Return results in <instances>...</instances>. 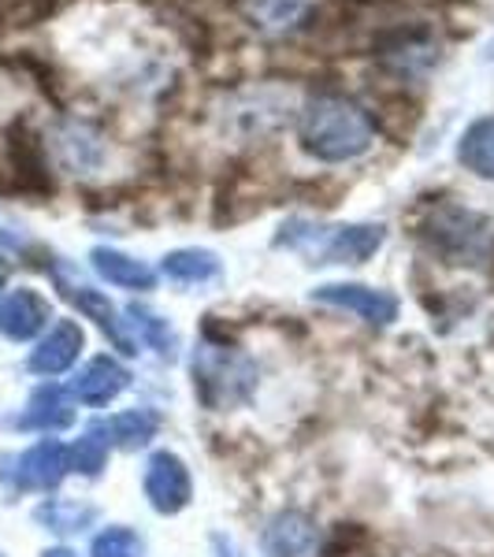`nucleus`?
Returning <instances> with one entry per match:
<instances>
[{
  "label": "nucleus",
  "mask_w": 494,
  "mask_h": 557,
  "mask_svg": "<svg viewBox=\"0 0 494 557\" xmlns=\"http://www.w3.org/2000/svg\"><path fill=\"white\" fill-rule=\"evenodd\" d=\"M298 138L301 149L323 164H349L375 146V120L346 94L320 89L301 104Z\"/></svg>",
  "instance_id": "f257e3e1"
},
{
  "label": "nucleus",
  "mask_w": 494,
  "mask_h": 557,
  "mask_svg": "<svg viewBox=\"0 0 494 557\" xmlns=\"http://www.w3.org/2000/svg\"><path fill=\"white\" fill-rule=\"evenodd\" d=\"M387 227L383 223H335L323 227L312 220H286L275 246L309 257V264H365L380 253Z\"/></svg>",
  "instance_id": "f03ea898"
},
{
  "label": "nucleus",
  "mask_w": 494,
  "mask_h": 557,
  "mask_svg": "<svg viewBox=\"0 0 494 557\" xmlns=\"http://www.w3.org/2000/svg\"><path fill=\"white\" fill-rule=\"evenodd\" d=\"M424 235L431 249L446 257V264H476L491 249V223L480 212L457 209V205L431 212Z\"/></svg>",
  "instance_id": "7ed1b4c3"
},
{
  "label": "nucleus",
  "mask_w": 494,
  "mask_h": 557,
  "mask_svg": "<svg viewBox=\"0 0 494 557\" xmlns=\"http://www.w3.org/2000/svg\"><path fill=\"white\" fill-rule=\"evenodd\" d=\"M372 57H380L398 83H409L439 64V41L428 23H394L372 41Z\"/></svg>",
  "instance_id": "20e7f679"
},
{
  "label": "nucleus",
  "mask_w": 494,
  "mask_h": 557,
  "mask_svg": "<svg viewBox=\"0 0 494 557\" xmlns=\"http://www.w3.org/2000/svg\"><path fill=\"white\" fill-rule=\"evenodd\" d=\"M52 278H57L60 294L75 305L83 317H89L97 323V327L104 331L108 338H112V346L120 349V354H138V343H134V335L127 331V323L120 320V312H115V305L104 298L101 290H94L89 283H83V278H75L67 272L64 264H52Z\"/></svg>",
  "instance_id": "39448f33"
},
{
  "label": "nucleus",
  "mask_w": 494,
  "mask_h": 557,
  "mask_svg": "<svg viewBox=\"0 0 494 557\" xmlns=\"http://www.w3.org/2000/svg\"><path fill=\"white\" fill-rule=\"evenodd\" d=\"M312 301L357 312V317H361L365 323H372V327H387V323L398 320V298H394L391 290H380V286L328 283V286H317V290H312Z\"/></svg>",
  "instance_id": "423d86ee"
},
{
  "label": "nucleus",
  "mask_w": 494,
  "mask_h": 557,
  "mask_svg": "<svg viewBox=\"0 0 494 557\" xmlns=\"http://www.w3.org/2000/svg\"><path fill=\"white\" fill-rule=\"evenodd\" d=\"M190 472H186L183 457L172 450H160L149 457L146 465V498L157 513H178V509L190 506Z\"/></svg>",
  "instance_id": "0eeeda50"
},
{
  "label": "nucleus",
  "mask_w": 494,
  "mask_h": 557,
  "mask_svg": "<svg viewBox=\"0 0 494 557\" xmlns=\"http://www.w3.org/2000/svg\"><path fill=\"white\" fill-rule=\"evenodd\" d=\"M67 469V446L57 438H41L15 461V487L23 491H52L64 480Z\"/></svg>",
  "instance_id": "6e6552de"
},
{
  "label": "nucleus",
  "mask_w": 494,
  "mask_h": 557,
  "mask_svg": "<svg viewBox=\"0 0 494 557\" xmlns=\"http://www.w3.org/2000/svg\"><path fill=\"white\" fill-rule=\"evenodd\" d=\"M131 386V372L115 357H94L71 383V398L83 406H108Z\"/></svg>",
  "instance_id": "1a4fd4ad"
},
{
  "label": "nucleus",
  "mask_w": 494,
  "mask_h": 557,
  "mask_svg": "<svg viewBox=\"0 0 494 557\" xmlns=\"http://www.w3.org/2000/svg\"><path fill=\"white\" fill-rule=\"evenodd\" d=\"M78 354H83V327L75 320H57L49 327V335L34 346L26 364L38 375H60L78 361Z\"/></svg>",
  "instance_id": "9d476101"
},
{
  "label": "nucleus",
  "mask_w": 494,
  "mask_h": 557,
  "mask_svg": "<svg viewBox=\"0 0 494 557\" xmlns=\"http://www.w3.org/2000/svg\"><path fill=\"white\" fill-rule=\"evenodd\" d=\"M49 323V301L41 298L30 286H20L8 298H0V331H4L12 343H26Z\"/></svg>",
  "instance_id": "9b49d317"
},
{
  "label": "nucleus",
  "mask_w": 494,
  "mask_h": 557,
  "mask_svg": "<svg viewBox=\"0 0 494 557\" xmlns=\"http://www.w3.org/2000/svg\"><path fill=\"white\" fill-rule=\"evenodd\" d=\"M94 272L112 286H123V290H152L157 286V272L138 257H127L120 249H108V246H97L94 253Z\"/></svg>",
  "instance_id": "f8f14e48"
},
{
  "label": "nucleus",
  "mask_w": 494,
  "mask_h": 557,
  "mask_svg": "<svg viewBox=\"0 0 494 557\" xmlns=\"http://www.w3.org/2000/svg\"><path fill=\"white\" fill-rule=\"evenodd\" d=\"M246 8V15L254 20V26L268 34H291L309 26L312 20V0H238Z\"/></svg>",
  "instance_id": "ddd939ff"
},
{
  "label": "nucleus",
  "mask_w": 494,
  "mask_h": 557,
  "mask_svg": "<svg viewBox=\"0 0 494 557\" xmlns=\"http://www.w3.org/2000/svg\"><path fill=\"white\" fill-rule=\"evenodd\" d=\"M75 420V406H71V391L64 386L49 383V386H38L30 394V406L15 424L26 428V431H57V428H67Z\"/></svg>",
  "instance_id": "4468645a"
},
{
  "label": "nucleus",
  "mask_w": 494,
  "mask_h": 557,
  "mask_svg": "<svg viewBox=\"0 0 494 557\" xmlns=\"http://www.w3.org/2000/svg\"><path fill=\"white\" fill-rule=\"evenodd\" d=\"M157 428H160V417L152 409H127V412H115V417L97 420L94 424V431L108 446H123V450L146 446L149 438H157Z\"/></svg>",
  "instance_id": "2eb2a0df"
},
{
  "label": "nucleus",
  "mask_w": 494,
  "mask_h": 557,
  "mask_svg": "<svg viewBox=\"0 0 494 557\" xmlns=\"http://www.w3.org/2000/svg\"><path fill=\"white\" fill-rule=\"evenodd\" d=\"M268 554L272 557H317V528L301 513H280L268 528Z\"/></svg>",
  "instance_id": "dca6fc26"
},
{
  "label": "nucleus",
  "mask_w": 494,
  "mask_h": 557,
  "mask_svg": "<svg viewBox=\"0 0 494 557\" xmlns=\"http://www.w3.org/2000/svg\"><path fill=\"white\" fill-rule=\"evenodd\" d=\"M457 160L465 164V172L494 183V115H483V120H476L472 127L461 134V141H457Z\"/></svg>",
  "instance_id": "f3484780"
},
{
  "label": "nucleus",
  "mask_w": 494,
  "mask_h": 557,
  "mask_svg": "<svg viewBox=\"0 0 494 557\" xmlns=\"http://www.w3.org/2000/svg\"><path fill=\"white\" fill-rule=\"evenodd\" d=\"M220 257L212 249H175V253L164 257L160 272H164L172 283H183V286H201L209 278L220 275Z\"/></svg>",
  "instance_id": "a211bd4d"
},
{
  "label": "nucleus",
  "mask_w": 494,
  "mask_h": 557,
  "mask_svg": "<svg viewBox=\"0 0 494 557\" xmlns=\"http://www.w3.org/2000/svg\"><path fill=\"white\" fill-rule=\"evenodd\" d=\"M34 517H38L49 532L75 535V532H86V528L97 520V506H86V502H67V498H49V502H41Z\"/></svg>",
  "instance_id": "6ab92c4d"
},
{
  "label": "nucleus",
  "mask_w": 494,
  "mask_h": 557,
  "mask_svg": "<svg viewBox=\"0 0 494 557\" xmlns=\"http://www.w3.org/2000/svg\"><path fill=\"white\" fill-rule=\"evenodd\" d=\"M127 317H131L141 343L157 349L160 357H175V331H172V323H168L164 317H157V312L146 309V305H131Z\"/></svg>",
  "instance_id": "aec40b11"
},
{
  "label": "nucleus",
  "mask_w": 494,
  "mask_h": 557,
  "mask_svg": "<svg viewBox=\"0 0 494 557\" xmlns=\"http://www.w3.org/2000/svg\"><path fill=\"white\" fill-rule=\"evenodd\" d=\"M108 465V443L97 435L94 428L78 438L75 446H67V469L83 472V475H101V469Z\"/></svg>",
  "instance_id": "412c9836"
},
{
  "label": "nucleus",
  "mask_w": 494,
  "mask_h": 557,
  "mask_svg": "<svg viewBox=\"0 0 494 557\" xmlns=\"http://www.w3.org/2000/svg\"><path fill=\"white\" fill-rule=\"evenodd\" d=\"M94 557H146V543L131 528H104L94 539Z\"/></svg>",
  "instance_id": "4be33fe9"
},
{
  "label": "nucleus",
  "mask_w": 494,
  "mask_h": 557,
  "mask_svg": "<svg viewBox=\"0 0 494 557\" xmlns=\"http://www.w3.org/2000/svg\"><path fill=\"white\" fill-rule=\"evenodd\" d=\"M64 149L71 157V168H89L101 160V141H97V134H89L86 127H67L64 131Z\"/></svg>",
  "instance_id": "5701e85b"
},
{
  "label": "nucleus",
  "mask_w": 494,
  "mask_h": 557,
  "mask_svg": "<svg viewBox=\"0 0 494 557\" xmlns=\"http://www.w3.org/2000/svg\"><path fill=\"white\" fill-rule=\"evenodd\" d=\"M41 557H78V554H71V550H64V546H57V550H45Z\"/></svg>",
  "instance_id": "b1692460"
},
{
  "label": "nucleus",
  "mask_w": 494,
  "mask_h": 557,
  "mask_svg": "<svg viewBox=\"0 0 494 557\" xmlns=\"http://www.w3.org/2000/svg\"><path fill=\"white\" fill-rule=\"evenodd\" d=\"M483 60H487V64H494V41H487V49H483Z\"/></svg>",
  "instance_id": "393cba45"
},
{
  "label": "nucleus",
  "mask_w": 494,
  "mask_h": 557,
  "mask_svg": "<svg viewBox=\"0 0 494 557\" xmlns=\"http://www.w3.org/2000/svg\"><path fill=\"white\" fill-rule=\"evenodd\" d=\"M343 4H349V8H365V4H375V0H343Z\"/></svg>",
  "instance_id": "a878e982"
},
{
  "label": "nucleus",
  "mask_w": 494,
  "mask_h": 557,
  "mask_svg": "<svg viewBox=\"0 0 494 557\" xmlns=\"http://www.w3.org/2000/svg\"><path fill=\"white\" fill-rule=\"evenodd\" d=\"M0 557H4V554H0Z\"/></svg>",
  "instance_id": "bb28decb"
}]
</instances>
